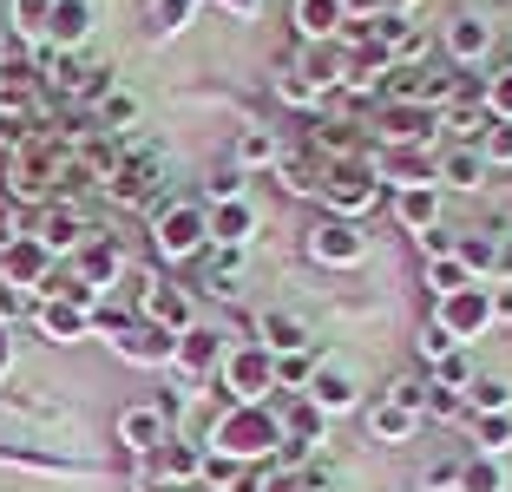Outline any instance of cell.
Wrapping results in <instances>:
<instances>
[{"mask_svg":"<svg viewBox=\"0 0 512 492\" xmlns=\"http://www.w3.org/2000/svg\"><path fill=\"white\" fill-rule=\"evenodd\" d=\"M211 453L230 466H250V460H270L283 453V427H276V401L263 407H224L211 427Z\"/></svg>","mask_w":512,"mask_h":492,"instance_id":"obj_1","label":"cell"},{"mask_svg":"<svg viewBox=\"0 0 512 492\" xmlns=\"http://www.w3.org/2000/svg\"><path fill=\"white\" fill-rule=\"evenodd\" d=\"M217 381H224L230 407H263V401H276V355L263 342H237V348H224Z\"/></svg>","mask_w":512,"mask_h":492,"instance_id":"obj_2","label":"cell"},{"mask_svg":"<svg viewBox=\"0 0 512 492\" xmlns=\"http://www.w3.org/2000/svg\"><path fill=\"white\" fill-rule=\"evenodd\" d=\"M99 191H106L112 204H125V210H158V204H165V164H158L151 145H132V138H125L119 171H112Z\"/></svg>","mask_w":512,"mask_h":492,"instance_id":"obj_3","label":"cell"},{"mask_svg":"<svg viewBox=\"0 0 512 492\" xmlns=\"http://www.w3.org/2000/svg\"><path fill=\"white\" fill-rule=\"evenodd\" d=\"M151 243L165 263H204L211 250V224H204V210L197 204H158L151 210Z\"/></svg>","mask_w":512,"mask_h":492,"instance_id":"obj_4","label":"cell"},{"mask_svg":"<svg viewBox=\"0 0 512 492\" xmlns=\"http://www.w3.org/2000/svg\"><path fill=\"white\" fill-rule=\"evenodd\" d=\"M322 204L335 210V217H362V210H375L381 204V178H375V164L368 158H335V164H322Z\"/></svg>","mask_w":512,"mask_h":492,"instance_id":"obj_5","label":"cell"},{"mask_svg":"<svg viewBox=\"0 0 512 492\" xmlns=\"http://www.w3.org/2000/svg\"><path fill=\"white\" fill-rule=\"evenodd\" d=\"M125 276V250H119V237H106V230H92L86 237V250L73 256V283L92 296V309L112 296V283Z\"/></svg>","mask_w":512,"mask_h":492,"instance_id":"obj_6","label":"cell"},{"mask_svg":"<svg viewBox=\"0 0 512 492\" xmlns=\"http://www.w3.org/2000/svg\"><path fill=\"white\" fill-rule=\"evenodd\" d=\"M138 309H145V322H158L165 335H191L197 328V302L184 283H165V276H145L138 283Z\"/></svg>","mask_w":512,"mask_h":492,"instance_id":"obj_7","label":"cell"},{"mask_svg":"<svg viewBox=\"0 0 512 492\" xmlns=\"http://www.w3.org/2000/svg\"><path fill=\"white\" fill-rule=\"evenodd\" d=\"M434 132H440L434 105H381V119H375V138L381 145H401V151H427Z\"/></svg>","mask_w":512,"mask_h":492,"instance_id":"obj_8","label":"cell"},{"mask_svg":"<svg viewBox=\"0 0 512 492\" xmlns=\"http://www.w3.org/2000/svg\"><path fill=\"white\" fill-rule=\"evenodd\" d=\"M434 322L447 328V335H453V342H460V348H467L473 335H480V328L493 322V296H486L480 283L453 289V296H440V302H434Z\"/></svg>","mask_w":512,"mask_h":492,"instance_id":"obj_9","label":"cell"},{"mask_svg":"<svg viewBox=\"0 0 512 492\" xmlns=\"http://www.w3.org/2000/svg\"><path fill=\"white\" fill-rule=\"evenodd\" d=\"M0 283L14 289V296H27V289H46V283H53V256L40 250V237L0 243Z\"/></svg>","mask_w":512,"mask_h":492,"instance_id":"obj_10","label":"cell"},{"mask_svg":"<svg viewBox=\"0 0 512 492\" xmlns=\"http://www.w3.org/2000/svg\"><path fill=\"white\" fill-rule=\"evenodd\" d=\"M33 237H40L46 256H79L86 237H92V224H86V210H79V204H46L40 224H33Z\"/></svg>","mask_w":512,"mask_h":492,"instance_id":"obj_11","label":"cell"},{"mask_svg":"<svg viewBox=\"0 0 512 492\" xmlns=\"http://www.w3.org/2000/svg\"><path fill=\"white\" fill-rule=\"evenodd\" d=\"M33 328H40V342L73 348V342H86V335H92V309L60 302V296H40V302H33Z\"/></svg>","mask_w":512,"mask_h":492,"instance_id":"obj_12","label":"cell"},{"mask_svg":"<svg viewBox=\"0 0 512 492\" xmlns=\"http://www.w3.org/2000/svg\"><path fill=\"white\" fill-rule=\"evenodd\" d=\"M99 27V0H53V14H46V46H60V53H79Z\"/></svg>","mask_w":512,"mask_h":492,"instance_id":"obj_13","label":"cell"},{"mask_svg":"<svg viewBox=\"0 0 512 492\" xmlns=\"http://www.w3.org/2000/svg\"><path fill=\"white\" fill-rule=\"evenodd\" d=\"M112 348H119L125 361H138V368H171V355H178V335H165L158 322H125L119 335H112Z\"/></svg>","mask_w":512,"mask_h":492,"instance_id":"obj_14","label":"cell"},{"mask_svg":"<svg viewBox=\"0 0 512 492\" xmlns=\"http://www.w3.org/2000/svg\"><path fill=\"white\" fill-rule=\"evenodd\" d=\"M362 230L348 224V217H322L316 230H309V256L316 263H329V269H348V263H362Z\"/></svg>","mask_w":512,"mask_h":492,"instance_id":"obj_15","label":"cell"},{"mask_svg":"<svg viewBox=\"0 0 512 492\" xmlns=\"http://www.w3.org/2000/svg\"><path fill=\"white\" fill-rule=\"evenodd\" d=\"M302 401L316 407L322 420H329V414H348V407H355V374H348L342 361H322V368L309 374V388H302Z\"/></svg>","mask_w":512,"mask_h":492,"instance_id":"obj_16","label":"cell"},{"mask_svg":"<svg viewBox=\"0 0 512 492\" xmlns=\"http://www.w3.org/2000/svg\"><path fill=\"white\" fill-rule=\"evenodd\" d=\"M204 224H211V243L217 250H250V237H256V204L250 197H237V204H211L204 210Z\"/></svg>","mask_w":512,"mask_h":492,"instance_id":"obj_17","label":"cell"},{"mask_svg":"<svg viewBox=\"0 0 512 492\" xmlns=\"http://www.w3.org/2000/svg\"><path fill=\"white\" fill-rule=\"evenodd\" d=\"M289 20H296V40L302 46H329V40H342V27H348L342 0H296Z\"/></svg>","mask_w":512,"mask_h":492,"instance_id":"obj_18","label":"cell"},{"mask_svg":"<svg viewBox=\"0 0 512 492\" xmlns=\"http://www.w3.org/2000/svg\"><path fill=\"white\" fill-rule=\"evenodd\" d=\"M440 46H447L453 66H480L486 53H493V27H486L480 14H453L447 33H440Z\"/></svg>","mask_w":512,"mask_h":492,"instance_id":"obj_19","label":"cell"},{"mask_svg":"<svg viewBox=\"0 0 512 492\" xmlns=\"http://www.w3.org/2000/svg\"><path fill=\"white\" fill-rule=\"evenodd\" d=\"M119 440L138 453V460H151V453L171 440V420H165V407H125L119 414Z\"/></svg>","mask_w":512,"mask_h":492,"instance_id":"obj_20","label":"cell"},{"mask_svg":"<svg viewBox=\"0 0 512 492\" xmlns=\"http://www.w3.org/2000/svg\"><path fill=\"white\" fill-rule=\"evenodd\" d=\"M145 473H151V479H165V486H197V473H204V453H197L191 440H178V433H171L165 447L145 460Z\"/></svg>","mask_w":512,"mask_h":492,"instance_id":"obj_21","label":"cell"},{"mask_svg":"<svg viewBox=\"0 0 512 492\" xmlns=\"http://www.w3.org/2000/svg\"><path fill=\"white\" fill-rule=\"evenodd\" d=\"M171 368H178L184 381H204V374L224 368V342H217L211 328H191V335H178V355H171Z\"/></svg>","mask_w":512,"mask_h":492,"instance_id":"obj_22","label":"cell"},{"mask_svg":"<svg viewBox=\"0 0 512 492\" xmlns=\"http://www.w3.org/2000/svg\"><path fill=\"white\" fill-rule=\"evenodd\" d=\"M480 178H486V158L473 145H453V151L434 158V184L440 191H480Z\"/></svg>","mask_w":512,"mask_h":492,"instance_id":"obj_23","label":"cell"},{"mask_svg":"<svg viewBox=\"0 0 512 492\" xmlns=\"http://www.w3.org/2000/svg\"><path fill=\"white\" fill-rule=\"evenodd\" d=\"M256 342L270 348V355H302V348H309V328H302V315H289V309H263L256 315Z\"/></svg>","mask_w":512,"mask_h":492,"instance_id":"obj_24","label":"cell"},{"mask_svg":"<svg viewBox=\"0 0 512 492\" xmlns=\"http://www.w3.org/2000/svg\"><path fill=\"white\" fill-rule=\"evenodd\" d=\"M394 217H401L407 237H421V230L440 224V191L434 184H414V191H394Z\"/></svg>","mask_w":512,"mask_h":492,"instance_id":"obj_25","label":"cell"},{"mask_svg":"<svg viewBox=\"0 0 512 492\" xmlns=\"http://www.w3.org/2000/svg\"><path fill=\"white\" fill-rule=\"evenodd\" d=\"M276 158H283V138L270 132V125H250V132H237V171H276Z\"/></svg>","mask_w":512,"mask_h":492,"instance_id":"obj_26","label":"cell"},{"mask_svg":"<svg viewBox=\"0 0 512 492\" xmlns=\"http://www.w3.org/2000/svg\"><path fill=\"white\" fill-rule=\"evenodd\" d=\"M440 132H447L453 145L480 151V138L493 132V112H486V105H447V112H440Z\"/></svg>","mask_w":512,"mask_h":492,"instance_id":"obj_27","label":"cell"},{"mask_svg":"<svg viewBox=\"0 0 512 492\" xmlns=\"http://www.w3.org/2000/svg\"><path fill=\"white\" fill-rule=\"evenodd\" d=\"M197 0H151L145 7V40H178L184 27H191Z\"/></svg>","mask_w":512,"mask_h":492,"instance_id":"obj_28","label":"cell"},{"mask_svg":"<svg viewBox=\"0 0 512 492\" xmlns=\"http://www.w3.org/2000/svg\"><path fill=\"white\" fill-rule=\"evenodd\" d=\"M493 256H499V237H493V230H473V237L453 243V263L467 269L473 283H480V276H493Z\"/></svg>","mask_w":512,"mask_h":492,"instance_id":"obj_29","label":"cell"},{"mask_svg":"<svg viewBox=\"0 0 512 492\" xmlns=\"http://www.w3.org/2000/svg\"><path fill=\"white\" fill-rule=\"evenodd\" d=\"M453 492H506V466L493 460V453H467L460 460V486Z\"/></svg>","mask_w":512,"mask_h":492,"instance_id":"obj_30","label":"cell"},{"mask_svg":"<svg viewBox=\"0 0 512 492\" xmlns=\"http://www.w3.org/2000/svg\"><path fill=\"white\" fill-rule=\"evenodd\" d=\"M414 427H421V414H407V407H394V401L368 407V433H375V440H414Z\"/></svg>","mask_w":512,"mask_h":492,"instance_id":"obj_31","label":"cell"},{"mask_svg":"<svg viewBox=\"0 0 512 492\" xmlns=\"http://www.w3.org/2000/svg\"><path fill=\"white\" fill-rule=\"evenodd\" d=\"M467 407H473V414H512V381H499V374H473Z\"/></svg>","mask_w":512,"mask_h":492,"instance_id":"obj_32","label":"cell"},{"mask_svg":"<svg viewBox=\"0 0 512 492\" xmlns=\"http://www.w3.org/2000/svg\"><path fill=\"white\" fill-rule=\"evenodd\" d=\"M197 289H204V296H217V302H237V250H224L217 263L197 269Z\"/></svg>","mask_w":512,"mask_h":492,"instance_id":"obj_33","label":"cell"},{"mask_svg":"<svg viewBox=\"0 0 512 492\" xmlns=\"http://www.w3.org/2000/svg\"><path fill=\"white\" fill-rule=\"evenodd\" d=\"M92 125H99V132H112V138H125L138 125V99H132V92H112V99L92 112Z\"/></svg>","mask_w":512,"mask_h":492,"instance_id":"obj_34","label":"cell"},{"mask_svg":"<svg viewBox=\"0 0 512 492\" xmlns=\"http://www.w3.org/2000/svg\"><path fill=\"white\" fill-rule=\"evenodd\" d=\"M322 368V355L316 348H302V355H276V394H289V388H309V374Z\"/></svg>","mask_w":512,"mask_h":492,"instance_id":"obj_35","label":"cell"},{"mask_svg":"<svg viewBox=\"0 0 512 492\" xmlns=\"http://www.w3.org/2000/svg\"><path fill=\"white\" fill-rule=\"evenodd\" d=\"M276 178H283L289 197H316V191H322V164H296V158L283 151V158H276Z\"/></svg>","mask_w":512,"mask_h":492,"instance_id":"obj_36","label":"cell"},{"mask_svg":"<svg viewBox=\"0 0 512 492\" xmlns=\"http://www.w3.org/2000/svg\"><path fill=\"white\" fill-rule=\"evenodd\" d=\"M434 388H447V394H467L473 388V355H467V348H453V355L434 361Z\"/></svg>","mask_w":512,"mask_h":492,"instance_id":"obj_37","label":"cell"},{"mask_svg":"<svg viewBox=\"0 0 512 492\" xmlns=\"http://www.w3.org/2000/svg\"><path fill=\"white\" fill-rule=\"evenodd\" d=\"M506 440H512V414H480V420H473V453H493V460H499Z\"/></svg>","mask_w":512,"mask_h":492,"instance_id":"obj_38","label":"cell"},{"mask_svg":"<svg viewBox=\"0 0 512 492\" xmlns=\"http://www.w3.org/2000/svg\"><path fill=\"white\" fill-rule=\"evenodd\" d=\"M243 184H250V171H237V164H217L211 184H204V197H211V204H237ZM211 204H204V210H211Z\"/></svg>","mask_w":512,"mask_h":492,"instance_id":"obj_39","label":"cell"},{"mask_svg":"<svg viewBox=\"0 0 512 492\" xmlns=\"http://www.w3.org/2000/svg\"><path fill=\"white\" fill-rule=\"evenodd\" d=\"M46 14H53V0H14V27L27 33V46H46Z\"/></svg>","mask_w":512,"mask_h":492,"instance_id":"obj_40","label":"cell"},{"mask_svg":"<svg viewBox=\"0 0 512 492\" xmlns=\"http://www.w3.org/2000/svg\"><path fill=\"white\" fill-rule=\"evenodd\" d=\"M467 283H473V276H467L460 263H453V256L427 263V289H434V302H440V296H453V289H467Z\"/></svg>","mask_w":512,"mask_h":492,"instance_id":"obj_41","label":"cell"},{"mask_svg":"<svg viewBox=\"0 0 512 492\" xmlns=\"http://www.w3.org/2000/svg\"><path fill=\"white\" fill-rule=\"evenodd\" d=\"M486 112H493L499 125H512V66H506V73H493V79H486Z\"/></svg>","mask_w":512,"mask_h":492,"instance_id":"obj_42","label":"cell"},{"mask_svg":"<svg viewBox=\"0 0 512 492\" xmlns=\"http://www.w3.org/2000/svg\"><path fill=\"white\" fill-rule=\"evenodd\" d=\"M381 401L407 407V414H421V401H427V381H421V374H401V381H394V388L381 394Z\"/></svg>","mask_w":512,"mask_h":492,"instance_id":"obj_43","label":"cell"},{"mask_svg":"<svg viewBox=\"0 0 512 492\" xmlns=\"http://www.w3.org/2000/svg\"><path fill=\"white\" fill-rule=\"evenodd\" d=\"M427 414H434V420H460V414H467V394H447V388H434V381H427Z\"/></svg>","mask_w":512,"mask_h":492,"instance_id":"obj_44","label":"cell"},{"mask_svg":"<svg viewBox=\"0 0 512 492\" xmlns=\"http://www.w3.org/2000/svg\"><path fill=\"white\" fill-rule=\"evenodd\" d=\"M480 158H486V164H512V125L493 119V132L480 138Z\"/></svg>","mask_w":512,"mask_h":492,"instance_id":"obj_45","label":"cell"},{"mask_svg":"<svg viewBox=\"0 0 512 492\" xmlns=\"http://www.w3.org/2000/svg\"><path fill=\"white\" fill-rule=\"evenodd\" d=\"M421 486H427V492H453V486H460V460H434V466L421 473Z\"/></svg>","mask_w":512,"mask_h":492,"instance_id":"obj_46","label":"cell"},{"mask_svg":"<svg viewBox=\"0 0 512 492\" xmlns=\"http://www.w3.org/2000/svg\"><path fill=\"white\" fill-rule=\"evenodd\" d=\"M453 348H460V342H453V335H447V328H440V322H427V328H421V355H427V361L453 355Z\"/></svg>","mask_w":512,"mask_h":492,"instance_id":"obj_47","label":"cell"},{"mask_svg":"<svg viewBox=\"0 0 512 492\" xmlns=\"http://www.w3.org/2000/svg\"><path fill=\"white\" fill-rule=\"evenodd\" d=\"M256 492H309V479H302V466H283V473L256 479Z\"/></svg>","mask_w":512,"mask_h":492,"instance_id":"obj_48","label":"cell"},{"mask_svg":"<svg viewBox=\"0 0 512 492\" xmlns=\"http://www.w3.org/2000/svg\"><path fill=\"white\" fill-rule=\"evenodd\" d=\"M453 243H460V237H447V230H421V250H427V263H440V256H453Z\"/></svg>","mask_w":512,"mask_h":492,"instance_id":"obj_49","label":"cell"},{"mask_svg":"<svg viewBox=\"0 0 512 492\" xmlns=\"http://www.w3.org/2000/svg\"><path fill=\"white\" fill-rule=\"evenodd\" d=\"M493 276H499V283H512V230H506V237H499V256H493Z\"/></svg>","mask_w":512,"mask_h":492,"instance_id":"obj_50","label":"cell"},{"mask_svg":"<svg viewBox=\"0 0 512 492\" xmlns=\"http://www.w3.org/2000/svg\"><path fill=\"white\" fill-rule=\"evenodd\" d=\"M217 7H224V14H237V20H256V14H263V0H217Z\"/></svg>","mask_w":512,"mask_h":492,"instance_id":"obj_51","label":"cell"},{"mask_svg":"<svg viewBox=\"0 0 512 492\" xmlns=\"http://www.w3.org/2000/svg\"><path fill=\"white\" fill-rule=\"evenodd\" d=\"M486 296H493V322H499V315H512V289H486Z\"/></svg>","mask_w":512,"mask_h":492,"instance_id":"obj_52","label":"cell"},{"mask_svg":"<svg viewBox=\"0 0 512 492\" xmlns=\"http://www.w3.org/2000/svg\"><path fill=\"white\" fill-rule=\"evenodd\" d=\"M14 368V342H7V322H0V374Z\"/></svg>","mask_w":512,"mask_h":492,"instance_id":"obj_53","label":"cell"},{"mask_svg":"<svg viewBox=\"0 0 512 492\" xmlns=\"http://www.w3.org/2000/svg\"><path fill=\"white\" fill-rule=\"evenodd\" d=\"M0 60H7V40H0Z\"/></svg>","mask_w":512,"mask_h":492,"instance_id":"obj_54","label":"cell"}]
</instances>
